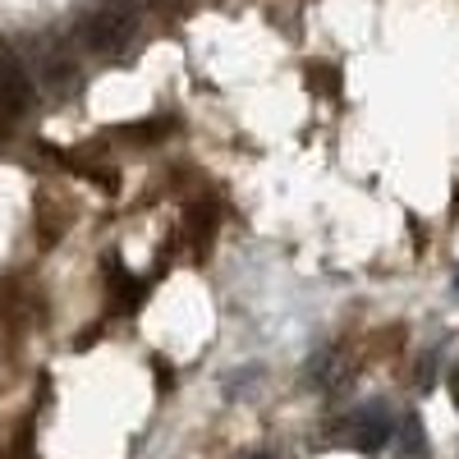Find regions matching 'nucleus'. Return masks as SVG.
<instances>
[{
  "label": "nucleus",
  "instance_id": "obj_1",
  "mask_svg": "<svg viewBox=\"0 0 459 459\" xmlns=\"http://www.w3.org/2000/svg\"><path fill=\"white\" fill-rule=\"evenodd\" d=\"M28 110V74L19 69V60L0 47V138H5Z\"/></svg>",
  "mask_w": 459,
  "mask_h": 459
},
{
  "label": "nucleus",
  "instance_id": "obj_2",
  "mask_svg": "<svg viewBox=\"0 0 459 459\" xmlns=\"http://www.w3.org/2000/svg\"><path fill=\"white\" fill-rule=\"evenodd\" d=\"M134 28H138L134 10H125V5H106V10H97L92 23H88V42H92L97 51H120L129 37H134Z\"/></svg>",
  "mask_w": 459,
  "mask_h": 459
},
{
  "label": "nucleus",
  "instance_id": "obj_3",
  "mask_svg": "<svg viewBox=\"0 0 459 459\" xmlns=\"http://www.w3.org/2000/svg\"><path fill=\"white\" fill-rule=\"evenodd\" d=\"M391 441V413L381 409V404H372V409H363L359 418H354V450H363V455H377L381 446Z\"/></svg>",
  "mask_w": 459,
  "mask_h": 459
},
{
  "label": "nucleus",
  "instance_id": "obj_4",
  "mask_svg": "<svg viewBox=\"0 0 459 459\" xmlns=\"http://www.w3.org/2000/svg\"><path fill=\"white\" fill-rule=\"evenodd\" d=\"M400 459H428V432H423V418L409 413L404 418V450Z\"/></svg>",
  "mask_w": 459,
  "mask_h": 459
},
{
  "label": "nucleus",
  "instance_id": "obj_5",
  "mask_svg": "<svg viewBox=\"0 0 459 459\" xmlns=\"http://www.w3.org/2000/svg\"><path fill=\"white\" fill-rule=\"evenodd\" d=\"M450 400H455V409H459V368H455V377H450Z\"/></svg>",
  "mask_w": 459,
  "mask_h": 459
},
{
  "label": "nucleus",
  "instance_id": "obj_6",
  "mask_svg": "<svg viewBox=\"0 0 459 459\" xmlns=\"http://www.w3.org/2000/svg\"><path fill=\"white\" fill-rule=\"evenodd\" d=\"M253 459H272V455H253Z\"/></svg>",
  "mask_w": 459,
  "mask_h": 459
},
{
  "label": "nucleus",
  "instance_id": "obj_7",
  "mask_svg": "<svg viewBox=\"0 0 459 459\" xmlns=\"http://www.w3.org/2000/svg\"><path fill=\"white\" fill-rule=\"evenodd\" d=\"M455 290H459V281H455Z\"/></svg>",
  "mask_w": 459,
  "mask_h": 459
}]
</instances>
